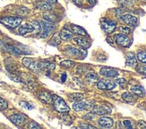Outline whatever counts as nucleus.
Wrapping results in <instances>:
<instances>
[{"label":"nucleus","mask_w":146,"mask_h":129,"mask_svg":"<svg viewBox=\"0 0 146 129\" xmlns=\"http://www.w3.org/2000/svg\"><path fill=\"white\" fill-rule=\"evenodd\" d=\"M137 71L140 74H145L146 75V66H142L140 67L137 68Z\"/></svg>","instance_id":"38"},{"label":"nucleus","mask_w":146,"mask_h":129,"mask_svg":"<svg viewBox=\"0 0 146 129\" xmlns=\"http://www.w3.org/2000/svg\"><path fill=\"white\" fill-rule=\"evenodd\" d=\"M100 26L102 30L108 34H110L117 28V22L111 20H104L100 23Z\"/></svg>","instance_id":"7"},{"label":"nucleus","mask_w":146,"mask_h":129,"mask_svg":"<svg viewBox=\"0 0 146 129\" xmlns=\"http://www.w3.org/2000/svg\"><path fill=\"white\" fill-rule=\"evenodd\" d=\"M70 1H72L74 4H75L76 5H82V0H70Z\"/></svg>","instance_id":"42"},{"label":"nucleus","mask_w":146,"mask_h":129,"mask_svg":"<svg viewBox=\"0 0 146 129\" xmlns=\"http://www.w3.org/2000/svg\"><path fill=\"white\" fill-rule=\"evenodd\" d=\"M119 29H120V31L122 32V33H124V34H129L130 32H131V30H130V28L129 27H126V26H120L119 27Z\"/></svg>","instance_id":"35"},{"label":"nucleus","mask_w":146,"mask_h":129,"mask_svg":"<svg viewBox=\"0 0 146 129\" xmlns=\"http://www.w3.org/2000/svg\"><path fill=\"white\" fill-rule=\"evenodd\" d=\"M75 66L74 62L71 60H64L60 63V66L64 69H72Z\"/></svg>","instance_id":"28"},{"label":"nucleus","mask_w":146,"mask_h":129,"mask_svg":"<svg viewBox=\"0 0 146 129\" xmlns=\"http://www.w3.org/2000/svg\"><path fill=\"white\" fill-rule=\"evenodd\" d=\"M98 123L101 127H105V128H110L112 127L114 125V120L111 118L109 117H101L99 120Z\"/></svg>","instance_id":"17"},{"label":"nucleus","mask_w":146,"mask_h":129,"mask_svg":"<svg viewBox=\"0 0 146 129\" xmlns=\"http://www.w3.org/2000/svg\"><path fill=\"white\" fill-rule=\"evenodd\" d=\"M92 111L93 113L97 114V115H107V114H110L111 113V108H109L106 105H102V106H100V107H94L92 108Z\"/></svg>","instance_id":"16"},{"label":"nucleus","mask_w":146,"mask_h":129,"mask_svg":"<svg viewBox=\"0 0 146 129\" xmlns=\"http://www.w3.org/2000/svg\"><path fill=\"white\" fill-rule=\"evenodd\" d=\"M66 74H63V79H61V81L62 82H65L66 81Z\"/></svg>","instance_id":"46"},{"label":"nucleus","mask_w":146,"mask_h":129,"mask_svg":"<svg viewBox=\"0 0 146 129\" xmlns=\"http://www.w3.org/2000/svg\"><path fill=\"white\" fill-rule=\"evenodd\" d=\"M79 127L80 128H95V126H91V125H86V124H82V125H80L79 126Z\"/></svg>","instance_id":"41"},{"label":"nucleus","mask_w":146,"mask_h":129,"mask_svg":"<svg viewBox=\"0 0 146 129\" xmlns=\"http://www.w3.org/2000/svg\"><path fill=\"white\" fill-rule=\"evenodd\" d=\"M52 104H53V108L56 109L58 112L60 113H67L70 110V108L67 106V104L66 103V101L63 100L61 97H59L58 95H52Z\"/></svg>","instance_id":"1"},{"label":"nucleus","mask_w":146,"mask_h":129,"mask_svg":"<svg viewBox=\"0 0 146 129\" xmlns=\"http://www.w3.org/2000/svg\"><path fill=\"white\" fill-rule=\"evenodd\" d=\"M116 83H117L121 88H125L126 84H127V81L124 78H119L116 81Z\"/></svg>","instance_id":"32"},{"label":"nucleus","mask_w":146,"mask_h":129,"mask_svg":"<svg viewBox=\"0 0 146 129\" xmlns=\"http://www.w3.org/2000/svg\"><path fill=\"white\" fill-rule=\"evenodd\" d=\"M28 128L34 129V128H40V126L39 124H37L35 121H30L28 124Z\"/></svg>","instance_id":"34"},{"label":"nucleus","mask_w":146,"mask_h":129,"mask_svg":"<svg viewBox=\"0 0 146 129\" xmlns=\"http://www.w3.org/2000/svg\"><path fill=\"white\" fill-rule=\"evenodd\" d=\"M36 8L42 11H50L52 9V5L47 1H42V2H39L36 5Z\"/></svg>","instance_id":"26"},{"label":"nucleus","mask_w":146,"mask_h":129,"mask_svg":"<svg viewBox=\"0 0 146 129\" xmlns=\"http://www.w3.org/2000/svg\"><path fill=\"white\" fill-rule=\"evenodd\" d=\"M122 99L127 103H130V104H134V103L136 101V95L131 92H125L122 94Z\"/></svg>","instance_id":"20"},{"label":"nucleus","mask_w":146,"mask_h":129,"mask_svg":"<svg viewBox=\"0 0 146 129\" xmlns=\"http://www.w3.org/2000/svg\"><path fill=\"white\" fill-rule=\"evenodd\" d=\"M38 98H39V100L41 102L46 103V104L52 101V95L48 92H40L39 94H38Z\"/></svg>","instance_id":"18"},{"label":"nucleus","mask_w":146,"mask_h":129,"mask_svg":"<svg viewBox=\"0 0 146 129\" xmlns=\"http://www.w3.org/2000/svg\"><path fill=\"white\" fill-rule=\"evenodd\" d=\"M117 83L111 80L103 79V80H99L97 82V87L100 90H105V91H110L114 88H116Z\"/></svg>","instance_id":"8"},{"label":"nucleus","mask_w":146,"mask_h":129,"mask_svg":"<svg viewBox=\"0 0 146 129\" xmlns=\"http://www.w3.org/2000/svg\"><path fill=\"white\" fill-rule=\"evenodd\" d=\"M0 23L10 28H17L21 25L22 23V18L18 16H7V17H3L0 19Z\"/></svg>","instance_id":"2"},{"label":"nucleus","mask_w":146,"mask_h":129,"mask_svg":"<svg viewBox=\"0 0 146 129\" xmlns=\"http://www.w3.org/2000/svg\"><path fill=\"white\" fill-rule=\"evenodd\" d=\"M131 92H133L138 97L143 98V97H144V95H145V90L141 85H134L131 87Z\"/></svg>","instance_id":"21"},{"label":"nucleus","mask_w":146,"mask_h":129,"mask_svg":"<svg viewBox=\"0 0 146 129\" xmlns=\"http://www.w3.org/2000/svg\"><path fill=\"white\" fill-rule=\"evenodd\" d=\"M74 41L82 49H89L91 47V42L85 37H76L74 39Z\"/></svg>","instance_id":"14"},{"label":"nucleus","mask_w":146,"mask_h":129,"mask_svg":"<svg viewBox=\"0 0 146 129\" xmlns=\"http://www.w3.org/2000/svg\"><path fill=\"white\" fill-rule=\"evenodd\" d=\"M40 23L41 26V34H40L41 38L48 37L55 28V25L53 23H50L47 21H41Z\"/></svg>","instance_id":"6"},{"label":"nucleus","mask_w":146,"mask_h":129,"mask_svg":"<svg viewBox=\"0 0 146 129\" xmlns=\"http://www.w3.org/2000/svg\"><path fill=\"white\" fill-rule=\"evenodd\" d=\"M94 103L92 101H86V100H78L73 104V108L75 111H82L88 108H92Z\"/></svg>","instance_id":"4"},{"label":"nucleus","mask_w":146,"mask_h":129,"mask_svg":"<svg viewBox=\"0 0 146 129\" xmlns=\"http://www.w3.org/2000/svg\"><path fill=\"white\" fill-rule=\"evenodd\" d=\"M119 19H120V21L123 22L124 23H125L126 25H129V26H132V27H135L138 24L137 17L132 15H129V14L121 15L119 17Z\"/></svg>","instance_id":"9"},{"label":"nucleus","mask_w":146,"mask_h":129,"mask_svg":"<svg viewBox=\"0 0 146 129\" xmlns=\"http://www.w3.org/2000/svg\"><path fill=\"white\" fill-rule=\"evenodd\" d=\"M61 41V38L59 36V32H56V34L53 35L52 39L49 41V44L52 45V46H58V45H59Z\"/></svg>","instance_id":"27"},{"label":"nucleus","mask_w":146,"mask_h":129,"mask_svg":"<svg viewBox=\"0 0 146 129\" xmlns=\"http://www.w3.org/2000/svg\"><path fill=\"white\" fill-rule=\"evenodd\" d=\"M68 99L71 101H78L81 100L82 99H84V95L81 93H72L70 95H68Z\"/></svg>","instance_id":"29"},{"label":"nucleus","mask_w":146,"mask_h":129,"mask_svg":"<svg viewBox=\"0 0 146 129\" xmlns=\"http://www.w3.org/2000/svg\"><path fill=\"white\" fill-rule=\"evenodd\" d=\"M123 126L125 127V128H132L133 127L132 122L129 121V120H125V121H123Z\"/></svg>","instance_id":"37"},{"label":"nucleus","mask_w":146,"mask_h":129,"mask_svg":"<svg viewBox=\"0 0 146 129\" xmlns=\"http://www.w3.org/2000/svg\"><path fill=\"white\" fill-rule=\"evenodd\" d=\"M84 118H86L88 120H92L94 118V114L93 113H89L86 116H84Z\"/></svg>","instance_id":"40"},{"label":"nucleus","mask_w":146,"mask_h":129,"mask_svg":"<svg viewBox=\"0 0 146 129\" xmlns=\"http://www.w3.org/2000/svg\"><path fill=\"white\" fill-rule=\"evenodd\" d=\"M85 80L91 83V84H93L95 82H98L99 81V75L94 73V72H89L86 75H85Z\"/></svg>","instance_id":"24"},{"label":"nucleus","mask_w":146,"mask_h":129,"mask_svg":"<svg viewBox=\"0 0 146 129\" xmlns=\"http://www.w3.org/2000/svg\"><path fill=\"white\" fill-rule=\"evenodd\" d=\"M100 74L106 77H110V78H114L118 74V71L113 67L109 66H103L100 70Z\"/></svg>","instance_id":"11"},{"label":"nucleus","mask_w":146,"mask_h":129,"mask_svg":"<svg viewBox=\"0 0 146 129\" xmlns=\"http://www.w3.org/2000/svg\"><path fill=\"white\" fill-rule=\"evenodd\" d=\"M17 14L18 15H20L22 16H27L29 15V13H30V10L26 7H23V6H21V7H19L17 9Z\"/></svg>","instance_id":"30"},{"label":"nucleus","mask_w":146,"mask_h":129,"mask_svg":"<svg viewBox=\"0 0 146 129\" xmlns=\"http://www.w3.org/2000/svg\"><path fill=\"white\" fill-rule=\"evenodd\" d=\"M20 105L23 107V108H27V109H33V107L31 106L30 103H28V102H26V101H21L20 102Z\"/></svg>","instance_id":"36"},{"label":"nucleus","mask_w":146,"mask_h":129,"mask_svg":"<svg viewBox=\"0 0 146 129\" xmlns=\"http://www.w3.org/2000/svg\"><path fill=\"white\" fill-rule=\"evenodd\" d=\"M66 53L71 56L74 57L75 59H84V57L87 56V52L84 49H76L74 47H67L66 48Z\"/></svg>","instance_id":"5"},{"label":"nucleus","mask_w":146,"mask_h":129,"mask_svg":"<svg viewBox=\"0 0 146 129\" xmlns=\"http://www.w3.org/2000/svg\"><path fill=\"white\" fill-rule=\"evenodd\" d=\"M27 118H28L27 116L24 114H22V113L14 114L9 118V119L17 126H21L22 125H23L25 122H26Z\"/></svg>","instance_id":"10"},{"label":"nucleus","mask_w":146,"mask_h":129,"mask_svg":"<svg viewBox=\"0 0 146 129\" xmlns=\"http://www.w3.org/2000/svg\"><path fill=\"white\" fill-rule=\"evenodd\" d=\"M71 31L74 34H77V35H81V36H88V33L87 31L81 26H78V25H74V24H72L71 25Z\"/></svg>","instance_id":"23"},{"label":"nucleus","mask_w":146,"mask_h":129,"mask_svg":"<svg viewBox=\"0 0 146 129\" xmlns=\"http://www.w3.org/2000/svg\"><path fill=\"white\" fill-rule=\"evenodd\" d=\"M43 17L44 19H45V21L50 23H55L58 22V16H56L55 14H52V13H44V15H43Z\"/></svg>","instance_id":"25"},{"label":"nucleus","mask_w":146,"mask_h":129,"mask_svg":"<svg viewBox=\"0 0 146 129\" xmlns=\"http://www.w3.org/2000/svg\"><path fill=\"white\" fill-rule=\"evenodd\" d=\"M107 41L109 42L110 44H113V41H111V39L109 37V38H107Z\"/></svg>","instance_id":"44"},{"label":"nucleus","mask_w":146,"mask_h":129,"mask_svg":"<svg viewBox=\"0 0 146 129\" xmlns=\"http://www.w3.org/2000/svg\"><path fill=\"white\" fill-rule=\"evenodd\" d=\"M138 126L141 128H146V122H144L143 120L138 121Z\"/></svg>","instance_id":"39"},{"label":"nucleus","mask_w":146,"mask_h":129,"mask_svg":"<svg viewBox=\"0 0 146 129\" xmlns=\"http://www.w3.org/2000/svg\"><path fill=\"white\" fill-rule=\"evenodd\" d=\"M114 40H115L116 43L118 46L123 47V48H129L132 43L131 39L128 36H126V34H124V33L116 34L114 36Z\"/></svg>","instance_id":"3"},{"label":"nucleus","mask_w":146,"mask_h":129,"mask_svg":"<svg viewBox=\"0 0 146 129\" xmlns=\"http://www.w3.org/2000/svg\"><path fill=\"white\" fill-rule=\"evenodd\" d=\"M59 36L61 38V40H63V41H69L73 38L74 33L72 32V31L64 28L59 32Z\"/></svg>","instance_id":"22"},{"label":"nucleus","mask_w":146,"mask_h":129,"mask_svg":"<svg viewBox=\"0 0 146 129\" xmlns=\"http://www.w3.org/2000/svg\"><path fill=\"white\" fill-rule=\"evenodd\" d=\"M38 67H39V70L41 71H49L55 69L56 66L52 63H49L47 61H41L38 63Z\"/></svg>","instance_id":"19"},{"label":"nucleus","mask_w":146,"mask_h":129,"mask_svg":"<svg viewBox=\"0 0 146 129\" xmlns=\"http://www.w3.org/2000/svg\"><path fill=\"white\" fill-rule=\"evenodd\" d=\"M8 108V104L7 102H6V100H5L4 99H2L1 97H0V109H6Z\"/></svg>","instance_id":"33"},{"label":"nucleus","mask_w":146,"mask_h":129,"mask_svg":"<svg viewBox=\"0 0 146 129\" xmlns=\"http://www.w3.org/2000/svg\"><path fill=\"white\" fill-rule=\"evenodd\" d=\"M47 2H48V3H56V2H58V0H47Z\"/></svg>","instance_id":"45"},{"label":"nucleus","mask_w":146,"mask_h":129,"mask_svg":"<svg viewBox=\"0 0 146 129\" xmlns=\"http://www.w3.org/2000/svg\"><path fill=\"white\" fill-rule=\"evenodd\" d=\"M22 62H23V64L25 67H27L28 69L33 71V72H38V71H39L38 63L34 59H30V57H24Z\"/></svg>","instance_id":"12"},{"label":"nucleus","mask_w":146,"mask_h":129,"mask_svg":"<svg viewBox=\"0 0 146 129\" xmlns=\"http://www.w3.org/2000/svg\"><path fill=\"white\" fill-rule=\"evenodd\" d=\"M87 2H88L89 4H90V5H95V4H96L97 0H87Z\"/></svg>","instance_id":"43"},{"label":"nucleus","mask_w":146,"mask_h":129,"mask_svg":"<svg viewBox=\"0 0 146 129\" xmlns=\"http://www.w3.org/2000/svg\"><path fill=\"white\" fill-rule=\"evenodd\" d=\"M34 31H35L34 25L33 23H26L21 25L18 29L19 34H21V35H26V34L31 33V32H33Z\"/></svg>","instance_id":"13"},{"label":"nucleus","mask_w":146,"mask_h":129,"mask_svg":"<svg viewBox=\"0 0 146 129\" xmlns=\"http://www.w3.org/2000/svg\"><path fill=\"white\" fill-rule=\"evenodd\" d=\"M137 59L142 63L146 64V50H143V51H140V52H138Z\"/></svg>","instance_id":"31"},{"label":"nucleus","mask_w":146,"mask_h":129,"mask_svg":"<svg viewBox=\"0 0 146 129\" xmlns=\"http://www.w3.org/2000/svg\"><path fill=\"white\" fill-rule=\"evenodd\" d=\"M125 64L130 67H136L137 66V59L135 53L129 52L125 57Z\"/></svg>","instance_id":"15"}]
</instances>
